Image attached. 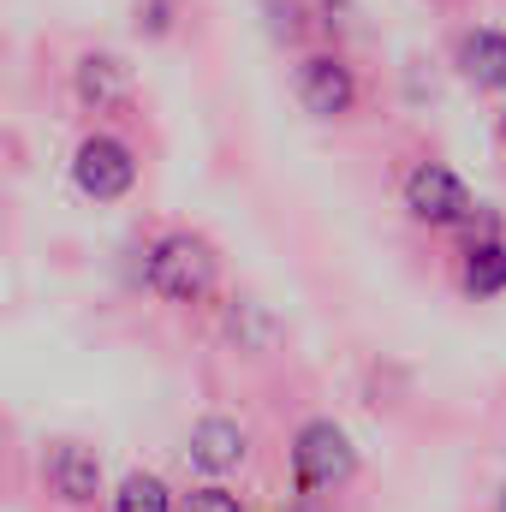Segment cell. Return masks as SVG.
<instances>
[{"instance_id":"cell-12","label":"cell","mask_w":506,"mask_h":512,"mask_svg":"<svg viewBox=\"0 0 506 512\" xmlns=\"http://www.w3.org/2000/svg\"><path fill=\"white\" fill-rule=\"evenodd\" d=\"M179 512H245V501L233 495V489H221V483H203V489H191Z\"/></svg>"},{"instance_id":"cell-6","label":"cell","mask_w":506,"mask_h":512,"mask_svg":"<svg viewBox=\"0 0 506 512\" xmlns=\"http://www.w3.org/2000/svg\"><path fill=\"white\" fill-rule=\"evenodd\" d=\"M42 483L66 507H90L96 495H108V471H102L96 447H84V441H54L42 459Z\"/></svg>"},{"instance_id":"cell-4","label":"cell","mask_w":506,"mask_h":512,"mask_svg":"<svg viewBox=\"0 0 506 512\" xmlns=\"http://www.w3.org/2000/svg\"><path fill=\"white\" fill-rule=\"evenodd\" d=\"M72 185L90 197V203H120L137 185V149L114 131H90L78 149H72Z\"/></svg>"},{"instance_id":"cell-2","label":"cell","mask_w":506,"mask_h":512,"mask_svg":"<svg viewBox=\"0 0 506 512\" xmlns=\"http://www.w3.org/2000/svg\"><path fill=\"white\" fill-rule=\"evenodd\" d=\"M358 477V447L352 435L334 423V417H310L298 435H292V483L298 495H334Z\"/></svg>"},{"instance_id":"cell-8","label":"cell","mask_w":506,"mask_h":512,"mask_svg":"<svg viewBox=\"0 0 506 512\" xmlns=\"http://www.w3.org/2000/svg\"><path fill=\"white\" fill-rule=\"evenodd\" d=\"M453 66H459V78H465L477 96L506 90V30H495V24L465 30V36L453 42Z\"/></svg>"},{"instance_id":"cell-5","label":"cell","mask_w":506,"mask_h":512,"mask_svg":"<svg viewBox=\"0 0 506 512\" xmlns=\"http://www.w3.org/2000/svg\"><path fill=\"white\" fill-rule=\"evenodd\" d=\"M292 96L316 120H346L358 108V72L340 54H304L292 66Z\"/></svg>"},{"instance_id":"cell-9","label":"cell","mask_w":506,"mask_h":512,"mask_svg":"<svg viewBox=\"0 0 506 512\" xmlns=\"http://www.w3.org/2000/svg\"><path fill=\"white\" fill-rule=\"evenodd\" d=\"M459 286H465V298H501L506 292V239L501 233H483V239L465 245Z\"/></svg>"},{"instance_id":"cell-14","label":"cell","mask_w":506,"mask_h":512,"mask_svg":"<svg viewBox=\"0 0 506 512\" xmlns=\"http://www.w3.org/2000/svg\"><path fill=\"white\" fill-rule=\"evenodd\" d=\"M501 512H506V495H501Z\"/></svg>"},{"instance_id":"cell-13","label":"cell","mask_w":506,"mask_h":512,"mask_svg":"<svg viewBox=\"0 0 506 512\" xmlns=\"http://www.w3.org/2000/svg\"><path fill=\"white\" fill-rule=\"evenodd\" d=\"M501 143H506V114H501Z\"/></svg>"},{"instance_id":"cell-11","label":"cell","mask_w":506,"mask_h":512,"mask_svg":"<svg viewBox=\"0 0 506 512\" xmlns=\"http://www.w3.org/2000/svg\"><path fill=\"white\" fill-rule=\"evenodd\" d=\"M114 512H179V507H173V489L155 471H131L114 489Z\"/></svg>"},{"instance_id":"cell-3","label":"cell","mask_w":506,"mask_h":512,"mask_svg":"<svg viewBox=\"0 0 506 512\" xmlns=\"http://www.w3.org/2000/svg\"><path fill=\"white\" fill-rule=\"evenodd\" d=\"M399 197H405L411 221L429 227V233H453V227H471V221H477V197H471V185H465L447 161H417V167L405 173Z\"/></svg>"},{"instance_id":"cell-10","label":"cell","mask_w":506,"mask_h":512,"mask_svg":"<svg viewBox=\"0 0 506 512\" xmlns=\"http://www.w3.org/2000/svg\"><path fill=\"white\" fill-rule=\"evenodd\" d=\"M126 90H131V72L114 54H84V60H78V96H84V102L108 108V102H120Z\"/></svg>"},{"instance_id":"cell-1","label":"cell","mask_w":506,"mask_h":512,"mask_svg":"<svg viewBox=\"0 0 506 512\" xmlns=\"http://www.w3.org/2000/svg\"><path fill=\"white\" fill-rule=\"evenodd\" d=\"M215 274H221V256L203 233H161L149 251H143V286L161 298V304H203L215 292Z\"/></svg>"},{"instance_id":"cell-7","label":"cell","mask_w":506,"mask_h":512,"mask_svg":"<svg viewBox=\"0 0 506 512\" xmlns=\"http://www.w3.org/2000/svg\"><path fill=\"white\" fill-rule=\"evenodd\" d=\"M185 459L203 471V477H233L245 459H251V429L239 417H203L185 441Z\"/></svg>"}]
</instances>
